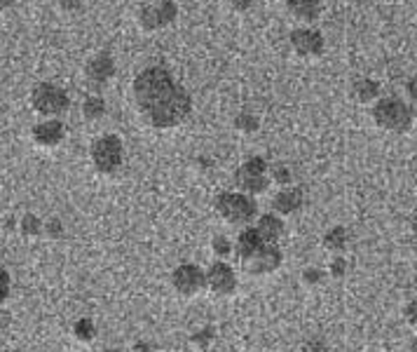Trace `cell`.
Returning <instances> with one entry per match:
<instances>
[{"label":"cell","instance_id":"8992f818","mask_svg":"<svg viewBox=\"0 0 417 352\" xmlns=\"http://www.w3.org/2000/svg\"><path fill=\"white\" fill-rule=\"evenodd\" d=\"M92 165L99 174H115L122 165V141L115 134H103L92 143Z\"/></svg>","mask_w":417,"mask_h":352},{"label":"cell","instance_id":"277c9868","mask_svg":"<svg viewBox=\"0 0 417 352\" xmlns=\"http://www.w3.org/2000/svg\"><path fill=\"white\" fill-rule=\"evenodd\" d=\"M31 106L43 118H59L70 106L68 94L54 83H40L31 92Z\"/></svg>","mask_w":417,"mask_h":352},{"label":"cell","instance_id":"d4e9b609","mask_svg":"<svg viewBox=\"0 0 417 352\" xmlns=\"http://www.w3.org/2000/svg\"><path fill=\"white\" fill-rule=\"evenodd\" d=\"M211 249L218 254V256H228L232 254V244H230V239L228 237H223V235H216L213 237V242H211Z\"/></svg>","mask_w":417,"mask_h":352},{"label":"cell","instance_id":"484cf974","mask_svg":"<svg viewBox=\"0 0 417 352\" xmlns=\"http://www.w3.org/2000/svg\"><path fill=\"white\" fill-rule=\"evenodd\" d=\"M43 233H47L50 237H61L63 235V226L59 219H50L47 223H43Z\"/></svg>","mask_w":417,"mask_h":352},{"label":"cell","instance_id":"8d00e7d4","mask_svg":"<svg viewBox=\"0 0 417 352\" xmlns=\"http://www.w3.org/2000/svg\"><path fill=\"white\" fill-rule=\"evenodd\" d=\"M413 239H415V247H417V214L413 216Z\"/></svg>","mask_w":417,"mask_h":352},{"label":"cell","instance_id":"ffe728a7","mask_svg":"<svg viewBox=\"0 0 417 352\" xmlns=\"http://www.w3.org/2000/svg\"><path fill=\"white\" fill-rule=\"evenodd\" d=\"M232 125H235V130L242 132V134H255V132L260 130L258 115L248 113V110H242V113H237L235 120H232Z\"/></svg>","mask_w":417,"mask_h":352},{"label":"cell","instance_id":"5bb4252c","mask_svg":"<svg viewBox=\"0 0 417 352\" xmlns=\"http://www.w3.org/2000/svg\"><path fill=\"white\" fill-rule=\"evenodd\" d=\"M305 202V193L300 186H284L272 197V209L277 214H295Z\"/></svg>","mask_w":417,"mask_h":352},{"label":"cell","instance_id":"7c38bea8","mask_svg":"<svg viewBox=\"0 0 417 352\" xmlns=\"http://www.w3.org/2000/svg\"><path fill=\"white\" fill-rule=\"evenodd\" d=\"M206 286H211V289L216 294H221V296H228L235 291V286H237V275H235V270H232L226 261H216L211 263V268L206 270Z\"/></svg>","mask_w":417,"mask_h":352},{"label":"cell","instance_id":"44dd1931","mask_svg":"<svg viewBox=\"0 0 417 352\" xmlns=\"http://www.w3.org/2000/svg\"><path fill=\"white\" fill-rule=\"evenodd\" d=\"M324 247L326 249H331V252H342L344 247H347V230H344L342 226L331 228L324 235Z\"/></svg>","mask_w":417,"mask_h":352},{"label":"cell","instance_id":"9c48e42d","mask_svg":"<svg viewBox=\"0 0 417 352\" xmlns=\"http://www.w3.org/2000/svg\"><path fill=\"white\" fill-rule=\"evenodd\" d=\"M31 139L40 148H57L66 139V127L59 118H45L31 130Z\"/></svg>","mask_w":417,"mask_h":352},{"label":"cell","instance_id":"3957f363","mask_svg":"<svg viewBox=\"0 0 417 352\" xmlns=\"http://www.w3.org/2000/svg\"><path fill=\"white\" fill-rule=\"evenodd\" d=\"M216 212L232 226H248L258 214V207H255V200L246 193H221L216 197Z\"/></svg>","mask_w":417,"mask_h":352},{"label":"cell","instance_id":"836d02e7","mask_svg":"<svg viewBox=\"0 0 417 352\" xmlns=\"http://www.w3.org/2000/svg\"><path fill=\"white\" fill-rule=\"evenodd\" d=\"M406 92H408V97H411V99H417V80H408Z\"/></svg>","mask_w":417,"mask_h":352},{"label":"cell","instance_id":"d6986e66","mask_svg":"<svg viewBox=\"0 0 417 352\" xmlns=\"http://www.w3.org/2000/svg\"><path fill=\"white\" fill-rule=\"evenodd\" d=\"M106 110H108L106 99H103L101 94L92 92V94H87V97H85V101H83V115L90 120V123H94V120H101L103 115H106Z\"/></svg>","mask_w":417,"mask_h":352},{"label":"cell","instance_id":"cb8c5ba5","mask_svg":"<svg viewBox=\"0 0 417 352\" xmlns=\"http://www.w3.org/2000/svg\"><path fill=\"white\" fill-rule=\"evenodd\" d=\"M75 336H78V341H83V343H90L92 338H94V333H96V329H94V322L92 319H80V322L75 324Z\"/></svg>","mask_w":417,"mask_h":352},{"label":"cell","instance_id":"f1b7e54d","mask_svg":"<svg viewBox=\"0 0 417 352\" xmlns=\"http://www.w3.org/2000/svg\"><path fill=\"white\" fill-rule=\"evenodd\" d=\"M331 273H333V277H342L344 273H347V263H344V259H335L331 263Z\"/></svg>","mask_w":417,"mask_h":352},{"label":"cell","instance_id":"2e32d148","mask_svg":"<svg viewBox=\"0 0 417 352\" xmlns=\"http://www.w3.org/2000/svg\"><path fill=\"white\" fill-rule=\"evenodd\" d=\"M263 244H265V242H263L260 235L255 233V228H246V230H242V235L237 237V244H235L237 259L246 263L248 259H253V256L263 249Z\"/></svg>","mask_w":417,"mask_h":352},{"label":"cell","instance_id":"4dcf8cb0","mask_svg":"<svg viewBox=\"0 0 417 352\" xmlns=\"http://www.w3.org/2000/svg\"><path fill=\"white\" fill-rule=\"evenodd\" d=\"M61 7L66 12H78L83 7V0H61Z\"/></svg>","mask_w":417,"mask_h":352},{"label":"cell","instance_id":"5b68a950","mask_svg":"<svg viewBox=\"0 0 417 352\" xmlns=\"http://www.w3.org/2000/svg\"><path fill=\"white\" fill-rule=\"evenodd\" d=\"M268 167L270 165L265 162V157H260V155L248 157L246 162L237 170V174H235L237 188L242 190V193H246V195H260V193H265V190L270 188Z\"/></svg>","mask_w":417,"mask_h":352},{"label":"cell","instance_id":"d590c367","mask_svg":"<svg viewBox=\"0 0 417 352\" xmlns=\"http://www.w3.org/2000/svg\"><path fill=\"white\" fill-rule=\"evenodd\" d=\"M14 0H0V12H5V10H10Z\"/></svg>","mask_w":417,"mask_h":352},{"label":"cell","instance_id":"e0dca14e","mask_svg":"<svg viewBox=\"0 0 417 352\" xmlns=\"http://www.w3.org/2000/svg\"><path fill=\"white\" fill-rule=\"evenodd\" d=\"M286 10L293 14L295 19L305 24H312L322 14V0H286Z\"/></svg>","mask_w":417,"mask_h":352},{"label":"cell","instance_id":"30bf717a","mask_svg":"<svg viewBox=\"0 0 417 352\" xmlns=\"http://www.w3.org/2000/svg\"><path fill=\"white\" fill-rule=\"evenodd\" d=\"M85 73H87V80H90V85L94 87V90H101V87L108 85L115 76V59L110 57L108 52L94 54V57L87 61Z\"/></svg>","mask_w":417,"mask_h":352},{"label":"cell","instance_id":"7402d4cb","mask_svg":"<svg viewBox=\"0 0 417 352\" xmlns=\"http://www.w3.org/2000/svg\"><path fill=\"white\" fill-rule=\"evenodd\" d=\"M19 230H21V235H26V237H38L43 233V221H40L36 214H26L19 223Z\"/></svg>","mask_w":417,"mask_h":352},{"label":"cell","instance_id":"f546056e","mask_svg":"<svg viewBox=\"0 0 417 352\" xmlns=\"http://www.w3.org/2000/svg\"><path fill=\"white\" fill-rule=\"evenodd\" d=\"M226 3H228L235 12H246V10H251V0H226Z\"/></svg>","mask_w":417,"mask_h":352},{"label":"cell","instance_id":"ba28073f","mask_svg":"<svg viewBox=\"0 0 417 352\" xmlns=\"http://www.w3.org/2000/svg\"><path fill=\"white\" fill-rule=\"evenodd\" d=\"M288 43H291V50L298 54L302 59H315V57H322L324 54V36L319 33L317 29H310V26H300V29H293L291 36H288Z\"/></svg>","mask_w":417,"mask_h":352},{"label":"cell","instance_id":"4316f807","mask_svg":"<svg viewBox=\"0 0 417 352\" xmlns=\"http://www.w3.org/2000/svg\"><path fill=\"white\" fill-rule=\"evenodd\" d=\"M7 294H10V275L5 268H0V303L7 299Z\"/></svg>","mask_w":417,"mask_h":352},{"label":"cell","instance_id":"d6a6232c","mask_svg":"<svg viewBox=\"0 0 417 352\" xmlns=\"http://www.w3.org/2000/svg\"><path fill=\"white\" fill-rule=\"evenodd\" d=\"M406 317H408V322H411L413 326H417V301H413L411 306L406 308Z\"/></svg>","mask_w":417,"mask_h":352},{"label":"cell","instance_id":"4fadbf2b","mask_svg":"<svg viewBox=\"0 0 417 352\" xmlns=\"http://www.w3.org/2000/svg\"><path fill=\"white\" fill-rule=\"evenodd\" d=\"M279 263H282V252H279V247L263 244V249L255 254L253 259H248L244 263V268L253 275H265V273H272V270H277Z\"/></svg>","mask_w":417,"mask_h":352},{"label":"cell","instance_id":"e575fe53","mask_svg":"<svg viewBox=\"0 0 417 352\" xmlns=\"http://www.w3.org/2000/svg\"><path fill=\"white\" fill-rule=\"evenodd\" d=\"M132 352H152V350L146 346V343H139V346H134V348H132Z\"/></svg>","mask_w":417,"mask_h":352},{"label":"cell","instance_id":"603a6c76","mask_svg":"<svg viewBox=\"0 0 417 352\" xmlns=\"http://www.w3.org/2000/svg\"><path fill=\"white\" fill-rule=\"evenodd\" d=\"M268 176H270V181H275L277 186H291V170H288L286 165H275V167H268Z\"/></svg>","mask_w":417,"mask_h":352},{"label":"cell","instance_id":"52a82bcc","mask_svg":"<svg viewBox=\"0 0 417 352\" xmlns=\"http://www.w3.org/2000/svg\"><path fill=\"white\" fill-rule=\"evenodd\" d=\"M179 17V7L174 0H152V3H143L139 10V24L146 31H162L171 26Z\"/></svg>","mask_w":417,"mask_h":352},{"label":"cell","instance_id":"9a60e30c","mask_svg":"<svg viewBox=\"0 0 417 352\" xmlns=\"http://www.w3.org/2000/svg\"><path fill=\"white\" fill-rule=\"evenodd\" d=\"M255 233L265 244H277L279 237L284 235V223L277 214H263L258 223H255Z\"/></svg>","mask_w":417,"mask_h":352},{"label":"cell","instance_id":"6da1fadb","mask_svg":"<svg viewBox=\"0 0 417 352\" xmlns=\"http://www.w3.org/2000/svg\"><path fill=\"white\" fill-rule=\"evenodd\" d=\"M134 99L139 113L157 130H171L190 115L192 99L186 87L162 66L143 68L134 80Z\"/></svg>","mask_w":417,"mask_h":352},{"label":"cell","instance_id":"74e56055","mask_svg":"<svg viewBox=\"0 0 417 352\" xmlns=\"http://www.w3.org/2000/svg\"><path fill=\"white\" fill-rule=\"evenodd\" d=\"M146 3H152V0H146Z\"/></svg>","mask_w":417,"mask_h":352},{"label":"cell","instance_id":"7a4b0ae2","mask_svg":"<svg viewBox=\"0 0 417 352\" xmlns=\"http://www.w3.org/2000/svg\"><path fill=\"white\" fill-rule=\"evenodd\" d=\"M373 120H375V125L382 127V130L403 134V132H411L415 115H413V108L408 106L403 99L380 97L373 106Z\"/></svg>","mask_w":417,"mask_h":352},{"label":"cell","instance_id":"1f68e13d","mask_svg":"<svg viewBox=\"0 0 417 352\" xmlns=\"http://www.w3.org/2000/svg\"><path fill=\"white\" fill-rule=\"evenodd\" d=\"M302 352H328V350H326V346L322 341H310L307 346L302 348Z\"/></svg>","mask_w":417,"mask_h":352},{"label":"cell","instance_id":"83f0119b","mask_svg":"<svg viewBox=\"0 0 417 352\" xmlns=\"http://www.w3.org/2000/svg\"><path fill=\"white\" fill-rule=\"evenodd\" d=\"M305 282H307V284H319V282H322V279H324V273H322V270H315V268H310V270H305Z\"/></svg>","mask_w":417,"mask_h":352},{"label":"cell","instance_id":"ac0fdd59","mask_svg":"<svg viewBox=\"0 0 417 352\" xmlns=\"http://www.w3.org/2000/svg\"><path fill=\"white\" fill-rule=\"evenodd\" d=\"M352 94L359 103H373L380 99V83L373 78H359L354 85H352Z\"/></svg>","mask_w":417,"mask_h":352},{"label":"cell","instance_id":"8fae6325","mask_svg":"<svg viewBox=\"0 0 417 352\" xmlns=\"http://www.w3.org/2000/svg\"><path fill=\"white\" fill-rule=\"evenodd\" d=\"M174 286L176 291L183 296H195L206 286V275L192 263H186V266H179L174 273Z\"/></svg>","mask_w":417,"mask_h":352}]
</instances>
